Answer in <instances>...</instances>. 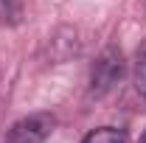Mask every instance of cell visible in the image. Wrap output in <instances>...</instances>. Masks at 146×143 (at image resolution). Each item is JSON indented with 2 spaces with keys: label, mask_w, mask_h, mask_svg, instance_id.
Listing matches in <instances>:
<instances>
[{
  "label": "cell",
  "mask_w": 146,
  "mask_h": 143,
  "mask_svg": "<svg viewBox=\"0 0 146 143\" xmlns=\"http://www.w3.org/2000/svg\"><path fill=\"white\" fill-rule=\"evenodd\" d=\"M121 73H124V54L115 45L104 48L101 56L96 59V65H93V73H90V98L107 95L110 90L121 81Z\"/></svg>",
  "instance_id": "1"
},
{
  "label": "cell",
  "mask_w": 146,
  "mask_h": 143,
  "mask_svg": "<svg viewBox=\"0 0 146 143\" xmlns=\"http://www.w3.org/2000/svg\"><path fill=\"white\" fill-rule=\"evenodd\" d=\"M56 126V118L51 112H34L28 118H20L9 129L6 143H45Z\"/></svg>",
  "instance_id": "2"
},
{
  "label": "cell",
  "mask_w": 146,
  "mask_h": 143,
  "mask_svg": "<svg viewBox=\"0 0 146 143\" xmlns=\"http://www.w3.org/2000/svg\"><path fill=\"white\" fill-rule=\"evenodd\" d=\"M82 143H127V135H124L121 129L101 126V129H93V132H90Z\"/></svg>",
  "instance_id": "3"
},
{
  "label": "cell",
  "mask_w": 146,
  "mask_h": 143,
  "mask_svg": "<svg viewBox=\"0 0 146 143\" xmlns=\"http://www.w3.org/2000/svg\"><path fill=\"white\" fill-rule=\"evenodd\" d=\"M0 23L20 25L23 23V0H0Z\"/></svg>",
  "instance_id": "4"
},
{
  "label": "cell",
  "mask_w": 146,
  "mask_h": 143,
  "mask_svg": "<svg viewBox=\"0 0 146 143\" xmlns=\"http://www.w3.org/2000/svg\"><path fill=\"white\" fill-rule=\"evenodd\" d=\"M135 90L146 98V42L138 48V59H135Z\"/></svg>",
  "instance_id": "5"
}]
</instances>
